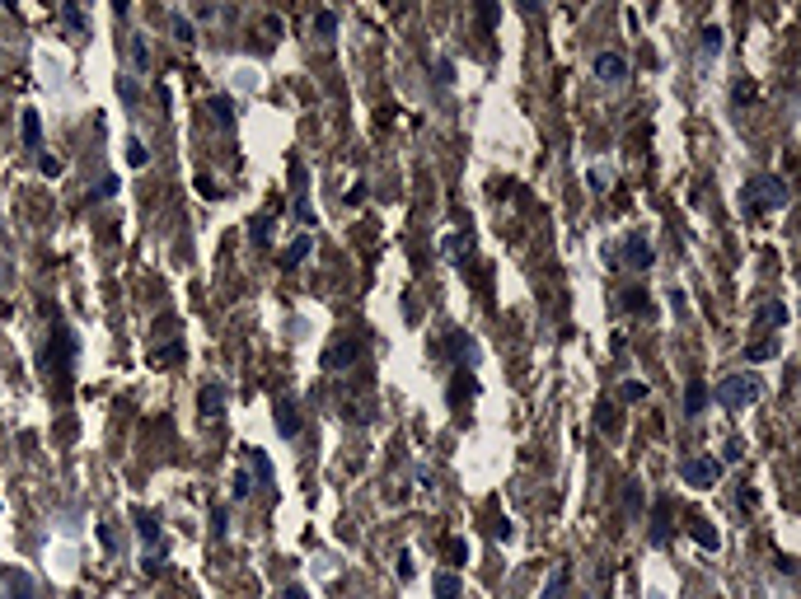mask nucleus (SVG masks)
Masks as SVG:
<instances>
[{"label": "nucleus", "mask_w": 801, "mask_h": 599, "mask_svg": "<svg viewBox=\"0 0 801 599\" xmlns=\"http://www.w3.org/2000/svg\"><path fill=\"white\" fill-rule=\"evenodd\" d=\"M759 394H764V379H759V375H726L712 398H717L726 412H740V408H750Z\"/></svg>", "instance_id": "obj_1"}, {"label": "nucleus", "mask_w": 801, "mask_h": 599, "mask_svg": "<svg viewBox=\"0 0 801 599\" xmlns=\"http://www.w3.org/2000/svg\"><path fill=\"white\" fill-rule=\"evenodd\" d=\"M787 183L778 174H764V178H750V188H745V202H750V211H778V206H787Z\"/></svg>", "instance_id": "obj_2"}, {"label": "nucleus", "mask_w": 801, "mask_h": 599, "mask_svg": "<svg viewBox=\"0 0 801 599\" xmlns=\"http://www.w3.org/2000/svg\"><path fill=\"white\" fill-rule=\"evenodd\" d=\"M717 473H722V464H717V459H684V464H679L684 487H712V482H717Z\"/></svg>", "instance_id": "obj_3"}, {"label": "nucleus", "mask_w": 801, "mask_h": 599, "mask_svg": "<svg viewBox=\"0 0 801 599\" xmlns=\"http://www.w3.org/2000/svg\"><path fill=\"white\" fill-rule=\"evenodd\" d=\"M596 75L605 80V84H623V80H628V61H623L619 52H600V57H596Z\"/></svg>", "instance_id": "obj_4"}, {"label": "nucleus", "mask_w": 801, "mask_h": 599, "mask_svg": "<svg viewBox=\"0 0 801 599\" xmlns=\"http://www.w3.org/2000/svg\"><path fill=\"white\" fill-rule=\"evenodd\" d=\"M623 253H628V267H637V272L651 267V244H647V235H628L623 239Z\"/></svg>", "instance_id": "obj_5"}, {"label": "nucleus", "mask_w": 801, "mask_h": 599, "mask_svg": "<svg viewBox=\"0 0 801 599\" xmlns=\"http://www.w3.org/2000/svg\"><path fill=\"white\" fill-rule=\"evenodd\" d=\"M356 351H361V347H356L352 337H342V342H333V347L324 351V365H329V370H342V365L356 361Z\"/></svg>", "instance_id": "obj_6"}, {"label": "nucleus", "mask_w": 801, "mask_h": 599, "mask_svg": "<svg viewBox=\"0 0 801 599\" xmlns=\"http://www.w3.org/2000/svg\"><path fill=\"white\" fill-rule=\"evenodd\" d=\"M431 590H436V599H464V581H459L455 571H436Z\"/></svg>", "instance_id": "obj_7"}, {"label": "nucleus", "mask_w": 801, "mask_h": 599, "mask_svg": "<svg viewBox=\"0 0 801 599\" xmlns=\"http://www.w3.org/2000/svg\"><path fill=\"white\" fill-rule=\"evenodd\" d=\"M197 408H202V417H211V422H216L220 408H225V389H220V384H206L202 394H197Z\"/></svg>", "instance_id": "obj_8"}, {"label": "nucleus", "mask_w": 801, "mask_h": 599, "mask_svg": "<svg viewBox=\"0 0 801 599\" xmlns=\"http://www.w3.org/2000/svg\"><path fill=\"white\" fill-rule=\"evenodd\" d=\"M310 249H315V239H310V235L291 239V244H286V253H282V267H300V258H310Z\"/></svg>", "instance_id": "obj_9"}, {"label": "nucleus", "mask_w": 801, "mask_h": 599, "mask_svg": "<svg viewBox=\"0 0 801 599\" xmlns=\"http://www.w3.org/2000/svg\"><path fill=\"white\" fill-rule=\"evenodd\" d=\"M277 431H282L286 441H291V436H300V412H296V403H282V408H277Z\"/></svg>", "instance_id": "obj_10"}, {"label": "nucleus", "mask_w": 801, "mask_h": 599, "mask_svg": "<svg viewBox=\"0 0 801 599\" xmlns=\"http://www.w3.org/2000/svg\"><path fill=\"white\" fill-rule=\"evenodd\" d=\"M567 581H572V571L553 567V576H549V585H544V595H539V599H563L567 595Z\"/></svg>", "instance_id": "obj_11"}, {"label": "nucleus", "mask_w": 801, "mask_h": 599, "mask_svg": "<svg viewBox=\"0 0 801 599\" xmlns=\"http://www.w3.org/2000/svg\"><path fill=\"white\" fill-rule=\"evenodd\" d=\"M450 351H455V356H459V361H478V347H473V337H469V332H450Z\"/></svg>", "instance_id": "obj_12"}, {"label": "nucleus", "mask_w": 801, "mask_h": 599, "mask_svg": "<svg viewBox=\"0 0 801 599\" xmlns=\"http://www.w3.org/2000/svg\"><path fill=\"white\" fill-rule=\"evenodd\" d=\"M689 529H693V538H698L703 548H717V543H722V538H717V529H712L703 515H689Z\"/></svg>", "instance_id": "obj_13"}, {"label": "nucleus", "mask_w": 801, "mask_h": 599, "mask_svg": "<svg viewBox=\"0 0 801 599\" xmlns=\"http://www.w3.org/2000/svg\"><path fill=\"white\" fill-rule=\"evenodd\" d=\"M703 403H707V384H703V379H693L689 389H684V412L693 417V412H703Z\"/></svg>", "instance_id": "obj_14"}, {"label": "nucleus", "mask_w": 801, "mask_h": 599, "mask_svg": "<svg viewBox=\"0 0 801 599\" xmlns=\"http://www.w3.org/2000/svg\"><path fill=\"white\" fill-rule=\"evenodd\" d=\"M24 145H29V150H38V145H43V122H38V112H24Z\"/></svg>", "instance_id": "obj_15"}, {"label": "nucleus", "mask_w": 801, "mask_h": 599, "mask_svg": "<svg viewBox=\"0 0 801 599\" xmlns=\"http://www.w3.org/2000/svg\"><path fill=\"white\" fill-rule=\"evenodd\" d=\"M670 538V501H656V529H651V543H665Z\"/></svg>", "instance_id": "obj_16"}, {"label": "nucleus", "mask_w": 801, "mask_h": 599, "mask_svg": "<svg viewBox=\"0 0 801 599\" xmlns=\"http://www.w3.org/2000/svg\"><path fill=\"white\" fill-rule=\"evenodd\" d=\"M211 117H216L220 126H235V103H230L225 94H216L211 98Z\"/></svg>", "instance_id": "obj_17"}, {"label": "nucleus", "mask_w": 801, "mask_h": 599, "mask_svg": "<svg viewBox=\"0 0 801 599\" xmlns=\"http://www.w3.org/2000/svg\"><path fill=\"white\" fill-rule=\"evenodd\" d=\"M745 356H750V361H773V356H778V337H764V342H750V347H745Z\"/></svg>", "instance_id": "obj_18"}, {"label": "nucleus", "mask_w": 801, "mask_h": 599, "mask_svg": "<svg viewBox=\"0 0 801 599\" xmlns=\"http://www.w3.org/2000/svg\"><path fill=\"white\" fill-rule=\"evenodd\" d=\"M249 464H253V473H258V482H263V487H272V464H267L263 450H249Z\"/></svg>", "instance_id": "obj_19"}, {"label": "nucleus", "mask_w": 801, "mask_h": 599, "mask_svg": "<svg viewBox=\"0 0 801 599\" xmlns=\"http://www.w3.org/2000/svg\"><path fill=\"white\" fill-rule=\"evenodd\" d=\"M131 61H136V71H150V47H145V38H131Z\"/></svg>", "instance_id": "obj_20"}, {"label": "nucleus", "mask_w": 801, "mask_h": 599, "mask_svg": "<svg viewBox=\"0 0 801 599\" xmlns=\"http://www.w3.org/2000/svg\"><path fill=\"white\" fill-rule=\"evenodd\" d=\"M315 29L324 33V38H333V33H338V15H333V10H319V15H315Z\"/></svg>", "instance_id": "obj_21"}, {"label": "nucleus", "mask_w": 801, "mask_h": 599, "mask_svg": "<svg viewBox=\"0 0 801 599\" xmlns=\"http://www.w3.org/2000/svg\"><path fill=\"white\" fill-rule=\"evenodd\" d=\"M703 52H707V57L722 52V29H703Z\"/></svg>", "instance_id": "obj_22"}, {"label": "nucleus", "mask_w": 801, "mask_h": 599, "mask_svg": "<svg viewBox=\"0 0 801 599\" xmlns=\"http://www.w3.org/2000/svg\"><path fill=\"white\" fill-rule=\"evenodd\" d=\"M249 235H253V244H258V249H263V244H267V235H272V221H267V216H258V221H253V230H249Z\"/></svg>", "instance_id": "obj_23"}, {"label": "nucleus", "mask_w": 801, "mask_h": 599, "mask_svg": "<svg viewBox=\"0 0 801 599\" xmlns=\"http://www.w3.org/2000/svg\"><path fill=\"white\" fill-rule=\"evenodd\" d=\"M169 24H173V38H178V43H192V24H188L183 15H173Z\"/></svg>", "instance_id": "obj_24"}, {"label": "nucleus", "mask_w": 801, "mask_h": 599, "mask_svg": "<svg viewBox=\"0 0 801 599\" xmlns=\"http://www.w3.org/2000/svg\"><path fill=\"white\" fill-rule=\"evenodd\" d=\"M127 164H131V169H141V164H145V145L141 141H127Z\"/></svg>", "instance_id": "obj_25"}, {"label": "nucleus", "mask_w": 801, "mask_h": 599, "mask_svg": "<svg viewBox=\"0 0 801 599\" xmlns=\"http://www.w3.org/2000/svg\"><path fill=\"white\" fill-rule=\"evenodd\" d=\"M623 304H628V314H647V295H642V290H628Z\"/></svg>", "instance_id": "obj_26"}, {"label": "nucleus", "mask_w": 801, "mask_h": 599, "mask_svg": "<svg viewBox=\"0 0 801 599\" xmlns=\"http://www.w3.org/2000/svg\"><path fill=\"white\" fill-rule=\"evenodd\" d=\"M230 491H235L239 501H244V496L253 491V482H249V473H244V468H235V487H230Z\"/></svg>", "instance_id": "obj_27"}, {"label": "nucleus", "mask_w": 801, "mask_h": 599, "mask_svg": "<svg viewBox=\"0 0 801 599\" xmlns=\"http://www.w3.org/2000/svg\"><path fill=\"white\" fill-rule=\"evenodd\" d=\"M38 169H43L48 178H57V174H62V159H57V155H43V159H38Z\"/></svg>", "instance_id": "obj_28"}, {"label": "nucleus", "mask_w": 801, "mask_h": 599, "mask_svg": "<svg viewBox=\"0 0 801 599\" xmlns=\"http://www.w3.org/2000/svg\"><path fill=\"white\" fill-rule=\"evenodd\" d=\"M197 192H202L206 202H220V188L211 183V178H197Z\"/></svg>", "instance_id": "obj_29"}, {"label": "nucleus", "mask_w": 801, "mask_h": 599, "mask_svg": "<svg viewBox=\"0 0 801 599\" xmlns=\"http://www.w3.org/2000/svg\"><path fill=\"white\" fill-rule=\"evenodd\" d=\"M614 426H619V412L605 403V408H600V431H614Z\"/></svg>", "instance_id": "obj_30"}, {"label": "nucleus", "mask_w": 801, "mask_h": 599, "mask_svg": "<svg viewBox=\"0 0 801 599\" xmlns=\"http://www.w3.org/2000/svg\"><path fill=\"white\" fill-rule=\"evenodd\" d=\"M740 454H745V445H740V441H726V450H722V459H726V464H736Z\"/></svg>", "instance_id": "obj_31"}, {"label": "nucleus", "mask_w": 801, "mask_h": 599, "mask_svg": "<svg viewBox=\"0 0 801 599\" xmlns=\"http://www.w3.org/2000/svg\"><path fill=\"white\" fill-rule=\"evenodd\" d=\"M623 398H628V403H637V398H647V384H623Z\"/></svg>", "instance_id": "obj_32"}, {"label": "nucleus", "mask_w": 801, "mask_h": 599, "mask_svg": "<svg viewBox=\"0 0 801 599\" xmlns=\"http://www.w3.org/2000/svg\"><path fill=\"white\" fill-rule=\"evenodd\" d=\"M66 24H71V29H85V15H80L75 5H66Z\"/></svg>", "instance_id": "obj_33"}, {"label": "nucleus", "mask_w": 801, "mask_h": 599, "mask_svg": "<svg viewBox=\"0 0 801 599\" xmlns=\"http://www.w3.org/2000/svg\"><path fill=\"white\" fill-rule=\"evenodd\" d=\"M398 576H403V581L412 576V557H408V552H398Z\"/></svg>", "instance_id": "obj_34"}, {"label": "nucleus", "mask_w": 801, "mask_h": 599, "mask_svg": "<svg viewBox=\"0 0 801 599\" xmlns=\"http://www.w3.org/2000/svg\"><path fill=\"white\" fill-rule=\"evenodd\" d=\"M286 599H305V590H300V585H291V590H286Z\"/></svg>", "instance_id": "obj_35"}]
</instances>
